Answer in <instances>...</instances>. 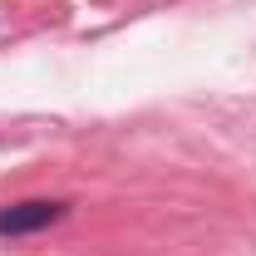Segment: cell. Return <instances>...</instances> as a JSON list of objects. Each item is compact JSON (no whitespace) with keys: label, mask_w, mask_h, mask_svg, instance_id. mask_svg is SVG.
Masks as SVG:
<instances>
[{"label":"cell","mask_w":256,"mask_h":256,"mask_svg":"<svg viewBox=\"0 0 256 256\" xmlns=\"http://www.w3.org/2000/svg\"><path fill=\"white\" fill-rule=\"evenodd\" d=\"M69 212L64 202H15V207H0V236H30L54 226Z\"/></svg>","instance_id":"6da1fadb"}]
</instances>
